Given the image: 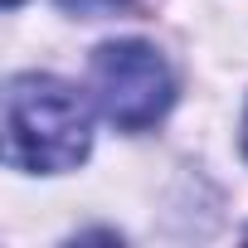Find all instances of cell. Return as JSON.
Here are the masks:
<instances>
[{"label":"cell","instance_id":"cell-1","mask_svg":"<svg viewBox=\"0 0 248 248\" xmlns=\"http://www.w3.org/2000/svg\"><path fill=\"white\" fill-rule=\"evenodd\" d=\"M88 102L59 78H15L5 93V156L20 170H68L88 156Z\"/></svg>","mask_w":248,"mask_h":248},{"label":"cell","instance_id":"cell-2","mask_svg":"<svg viewBox=\"0 0 248 248\" xmlns=\"http://www.w3.org/2000/svg\"><path fill=\"white\" fill-rule=\"evenodd\" d=\"M93 93L122 132H141L175 102V78L151 44L117 39L93 54Z\"/></svg>","mask_w":248,"mask_h":248},{"label":"cell","instance_id":"cell-3","mask_svg":"<svg viewBox=\"0 0 248 248\" xmlns=\"http://www.w3.org/2000/svg\"><path fill=\"white\" fill-rule=\"evenodd\" d=\"M63 10H78V15H107V10H122L127 0H59Z\"/></svg>","mask_w":248,"mask_h":248},{"label":"cell","instance_id":"cell-4","mask_svg":"<svg viewBox=\"0 0 248 248\" xmlns=\"http://www.w3.org/2000/svg\"><path fill=\"white\" fill-rule=\"evenodd\" d=\"M243 146H248V122H243Z\"/></svg>","mask_w":248,"mask_h":248},{"label":"cell","instance_id":"cell-5","mask_svg":"<svg viewBox=\"0 0 248 248\" xmlns=\"http://www.w3.org/2000/svg\"><path fill=\"white\" fill-rule=\"evenodd\" d=\"M5 5H10V10H15V5H20V0H5Z\"/></svg>","mask_w":248,"mask_h":248}]
</instances>
